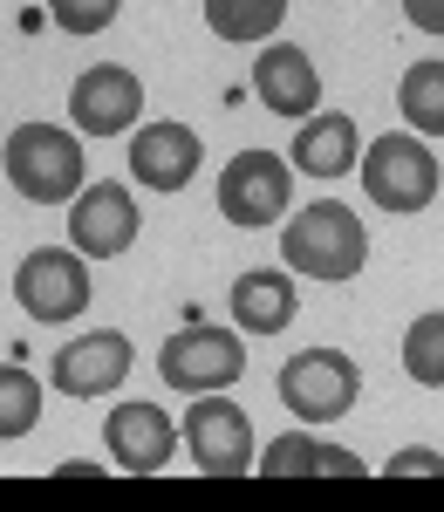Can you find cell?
Here are the masks:
<instances>
[{
  "label": "cell",
  "mask_w": 444,
  "mask_h": 512,
  "mask_svg": "<svg viewBox=\"0 0 444 512\" xmlns=\"http://www.w3.org/2000/svg\"><path fill=\"white\" fill-rule=\"evenodd\" d=\"M281 260L294 267V274L308 280H356L369 260V233L356 226V212H342L335 198H322V205H301L294 212V226L281 233Z\"/></svg>",
  "instance_id": "obj_1"
},
{
  "label": "cell",
  "mask_w": 444,
  "mask_h": 512,
  "mask_svg": "<svg viewBox=\"0 0 444 512\" xmlns=\"http://www.w3.org/2000/svg\"><path fill=\"white\" fill-rule=\"evenodd\" d=\"M0 171L7 185L28 198V205H62V198L82 192V144L62 130V123H21L0 151Z\"/></svg>",
  "instance_id": "obj_2"
},
{
  "label": "cell",
  "mask_w": 444,
  "mask_h": 512,
  "mask_svg": "<svg viewBox=\"0 0 444 512\" xmlns=\"http://www.w3.org/2000/svg\"><path fill=\"white\" fill-rule=\"evenodd\" d=\"M363 185L383 212H424L438 198V158L424 137L410 130H383L376 144L363 151Z\"/></svg>",
  "instance_id": "obj_3"
},
{
  "label": "cell",
  "mask_w": 444,
  "mask_h": 512,
  "mask_svg": "<svg viewBox=\"0 0 444 512\" xmlns=\"http://www.w3.org/2000/svg\"><path fill=\"white\" fill-rule=\"evenodd\" d=\"M281 403L301 417V424H335V417H349L356 410V390H363V376H356V362L342 349H301L281 362Z\"/></svg>",
  "instance_id": "obj_4"
},
{
  "label": "cell",
  "mask_w": 444,
  "mask_h": 512,
  "mask_svg": "<svg viewBox=\"0 0 444 512\" xmlns=\"http://www.w3.org/2000/svg\"><path fill=\"white\" fill-rule=\"evenodd\" d=\"M287 185H294V171L274 151H240V158L219 171V212H226V226H246V233L281 226Z\"/></svg>",
  "instance_id": "obj_5"
},
{
  "label": "cell",
  "mask_w": 444,
  "mask_h": 512,
  "mask_svg": "<svg viewBox=\"0 0 444 512\" xmlns=\"http://www.w3.org/2000/svg\"><path fill=\"white\" fill-rule=\"evenodd\" d=\"M185 444H192V458H199V472L212 478H246L253 472V424H246L240 403H226L219 390L192 396V410H185Z\"/></svg>",
  "instance_id": "obj_6"
},
{
  "label": "cell",
  "mask_w": 444,
  "mask_h": 512,
  "mask_svg": "<svg viewBox=\"0 0 444 512\" xmlns=\"http://www.w3.org/2000/svg\"><path fill=\"white\" fill-rule=\"evenodd\" d=\"M164 383L185 396H205V390H233L246 376V342L240 335H226V328H185V335H171L158 355Z\"/></svg>",
  "instance_id": "obj_7"
},
{
  "label": "cell",
  "mask_w": 444,
  "mask_h": 512,
  "mask_svg": "<svg viewBox=\"0 0 444 512\" xmlns=\"http://www.w3.org/2000/svg\"><path fill=\"white\" fill-rule=\"evenodd\" d=\"M14 301H21V315H35V321H76L89 308V267H82V253L35 246L14 267Z\"/></svg>",
  "instance_id": "obj_8"
},
{
  "label": "cell",
  "mask_w": 444,
  "mask_h": 512,
  "mask_svg": "<svg viewBox=\"0 0 444 512\" xmlns=\"http://www.w3.org/2000/svg\"><path fill=\"white\" fill-rule=\"evenodd\" d=\"M69 117H76V130H89V137L137 130V117H144V82L130 76V69H117V62H96V69H82L76 89H69Z\"/></svg>",
  "instance_id": "obj_9"
},
{
  "label": "cell",
  "mask_w": 444,
  "mask_h": 512,
  "mask_svg": "<svg viewBox=\"0 0 444 512\" xmlns=\"http://www.w3.org/2000/svg\"><path fill=\"white\" fill-rule=\"evenodd\" d=\"M69 239H76V253H89V260H117L123 246L137 239V205H130V192H123L117 178L82 185L69 198Z\"/></svg>",
  "instance_id": "obj_10"
},
{
  "label": "cell",
  "mask_w": 444,
  "mask_h": 512,
  "mask_svg": "<svg viewBox=\"0 0 444 512\" xmlns=\"http://www.w3.org/2000/svg\"><path fill=\"white\" fill-rule=\"evenodd\" d=\"M103 444H110V465L117 472H164L171 465V444H185V431L164 417L158 403H117L110 424H103Z\"/></svg>",
  "instance_id": "obj_11"
},
{
  "label": "cell",
  "mask_w": 444,
  "mask_h": 512,
  "mask_svg": "<svg viewBox=\"0 0 444 512\" xmlns=\"http://www.w3.org/2000/svg\"><path fill=\"white\" fill-rule=\"evenodd\" d=\"M205 144L192 123H137L130 130V171L151 185V192H185L192 171H199Z\"/></svg>",
  "instance_id": "obj_12"
},
{
  "label": "cell",
  "mask_w": 444,
  "mask_h": 512,
  "mask_svg": "<svg viewBox=\"0 0 444 512\" xmlns=\"http://www.w3.org/2000/svg\"><path fill=\"white\" fill-rule=\"evenodd\" d=\"M253 96L274 117H315L322 110V76H315V62L294 41H274V48L253 55Z\"/></svg>",
  "instance_id": "obj_13"
},
{
  "label": "cell",
  "mask_w": 444,
  "mask_h": 512,
  "mask_svg": "<svg viewBox=\"0 0 444 512\" xmlns=\"http://www.w3.org/2000/svg\"><path fill=\"white\" fill-rule=\"evenodd\" d=\"M130 376V342L117 328H96V335H76L69 349H55V390L62 396H103Z\"/></svg>",
  "instance_id": "obj_14"
},
{
  "label": "cell",
  "mask_w": 444,
  "mask_h": 512,
  "mask_svg": "<svg viewBox=\"0 0 444 512\" xmlns=\"http://www.w3.org/2000/svg\"><path fill=\"white\" fill-rule=\"evenodd\" d=\"M356 158H363V137H356V117H342V110L301 117L294 151H287V164L308 171V178H342V171H356Z\"/></svg>",
  "instance_id": "obj_15"
},
{
  "label": "cell",
  "mask_w": 444,
  "mask_h": 512,
  "mask_svg": "<svg viewBox=\"0 0 444 512\" xmlns=\"http://www.w3.org/2000/svg\"><path fill=\"white\" fill-rule=\"evenodd\" d=\"M226 308H233V328L240 335H281L287 321H294V280L274 274V267L240 274L233 294H226Z\"/></svg>",
  "instance_id": "obj_16"
},
{
  "label": "cell",
  "mask_w": 444,
  "mask_h": 512,
  "mask_svg": "<svg viewBox=\"0 0 444 512\" xmlns=\"http://www.w3.org/2000/svg\"><path fill=\"white\" fill-rule=\"evenodd\" d=\"M397 110L417 137H444V62H410L397 82Z\"/></svg>",
  "instance_id": "obj_17"
},
{
  "label": "cell",
  "mask_w": 444,
  "mask_h": 512,
  "mask_svg": "<svg viewBox=\"0 0 444 512\" xmlns=\"http://www.w3.org/2000/svg\"><path fill=\"white\" fill-rule=\"evenodd\" d=\"M287 0H205V28L219 41H267L281 28Z\"/></svg>",
  "instance_id": "obj_18"
},
{
  "label": "cell",
  "mask_w": 444,
  "mask_h": 512,
  "mask_svg": "<svg viewBox=\"0 0 444 512\" xmlns=\"http://www.w3.org/2000/svg\"><path fill=\"white\" fill-rule=\"evenodd\" d=\"M41 424V383L28 369H14V362H0V444H14V437H28Z\"/></svg>",
  "instance_id": "obj_19"
},
{
  "label": "cell",
  "mask_w": 444,
  "mask_h": 512,
  "mask_svg": "<svg viewBox=\"0 0 444 512\" xmlns=\"http://www.w3.org/2000/svg\"><path fill=\"white\" fill-rule=\"evenodd\" d=\"M404 376L424 390H444V315H417L404 335Z\"/></svg>",
  "instance_id": "obj_20"
},
{
  "label": "cell",
  "mask_w": 444,
  "mask_h": 512,
  "mask_svg": "<svg viewBox=\"0 0 444 512\" xmlns=\"http://www.w3.org/2000/svg\"><path fill=\"white\" fill-rule=\"evenodd\" d=\"M260 472H267V478H315V472H322V444H315L308 431H287L281 444L260 451Z\"/></svg>",
  "instance_id": "obj_21"
},
{
  "label": "cell",
  "mask_w": 444,
  "mask_h": 512,
  "mask_svg": "<svg viewBox=\"0 0 444 512\" xmlns=\"http://www.w3.org/2000/svg\"><path fill=\"white\" fill-rule=\"evenodd\" d=\"M117 7L123 0H48V14H55L62 35H103L117 21Z\"/></svg>",
  "instance_id": "obj_22"
},
{
  "label": "cell",
  "mask_w": 444,
  "mask_h": 512,
  "mask_svg": "<svg viewBox=\"0 0 444 512\" xmlns=\"http://www.w3.org/2000/svg\"><path fill=\"white\" fill-rule=\"evenodd\" d=\"M390 478H444V458L438 451H404V458H390Z\"/></svg>",
  "instance_id": "obj_23"
},
{
  "label": "cell",
  "mask_w": 444,
  "mask_h": 512,
  "mask_svg": "<svg viewBox=\"0 0 444 512\" xmlns=\"http://www.w3.org/2000/svg\"><path fill=\"white\" fill-rule=\"evenodd\" d=\"M410 28H424V35H444V0H404Z\"/></svg>",
  "instance_id": "obj_24"
},
{
  "label": "cell",
  "mask_w": 444,
  "mask_h": 512,
  "mask_svg": "<svg viewBox=\"0 0 444 512\" xmlns=\"http://www.w3.org/2000/svg\"><path fill=\"white\" fill-rule=\"evenodd\" d=\"M322 472H342V478H363V458H349V451H335V444H322Z\"/></svg>",
  "instance_id": "obj_25"
}]
</instances>
